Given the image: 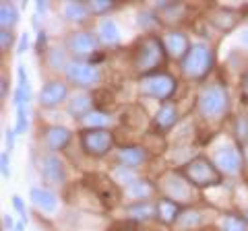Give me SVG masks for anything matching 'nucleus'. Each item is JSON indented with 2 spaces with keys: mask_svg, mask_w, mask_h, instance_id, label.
I'll return each instance as SVG.
<instances>
[{
  "mask_svg": "<svg viewBox=\"0 0 248 231\" xmlns=\"http://www.w3.org/2000/svg\"><path fill=\"white\" fill-rule=\"evenodd\" d=\"M11 202H13V209H15V213H17L19 217H21V223H27V219H29V213H27L25 200H23L19 194H13Z\"/></svg>",
  "mask_w": 248,
  "mask_h": 231,
  "instance_id": "obj_37",
  "label": "nucleus"
},
{
  "mask_svg": "<svg viewBox=\"0 0 248 231\" xmlns=\"http://www.w3.org/2000/svg\"><path fill=\"white\" fill-rule=\"evenodd\" d=\"M15 138H17V132H15V128H6L4 130V151H9V153H13V149H15Z\"/></svg>",
  "mask_w": 248,
  "mask_h": 231,
  "instance_id": "obj_40",
  "label": "nucleus"
},
{
  "mask_svg": "<svg viewBox=\"0 0 248 231\" xmlns=\"http://www.w3.org/2000/svg\"><path fill=\"white\" fill-rule=\"evenodd\" d=\"M40 175L50 186H62L66 182V167L56 153H46L40 159Z\"/></svg>",
  "mask_w": 248,
  "mask_h": 231,
  "instance_id": "obj_11",
  "label": "nucleus"
},
{
  "mask_svg": "<svg viewBox=\"0 0 248 231\" xmlns=\"http://www.w3.org/2000/svg\"><path fill=\"white\" fill-rule=\"evenodd\" d=\"M87 186L95 192L97 200H102L106 204H114L116 200L120 198V190L116 186V182L108 175H99V173H93L89 175V184Z\"/></svg>",
  "mask_w": 248,
  "mask_h": 231,
  "instance_id": "obj_14",
  "label": "nucleus"
},
{
  "mask_svg": "<svg viewBox=\"0 0 248 231\" xmlns=\"http://www.w3.org/2000/svg\"><path fill=\"white\" fill-rule=\"evenodd\" d=\"M102 48L99 37L95 31H87V29H79V31H71L64 40V50L68 52L71 60H85L91 62V58L95 56Z\"/></svg>",
  "mask_w": 248,
  "mask_h": 231,
  "instance_id": "obj_5",
  "label": "nucleus"
},
{
  "mask_svg": "<svg viewBox=\"0 0 248 231\" xmlns=\"http://www.w3.org/2000/svg\"><path fill=\"white\" fill-rule=\"evenodd\" d=\"M46 42H48V37H46V31H44V29H40V31H37V42H35L37 54H48V52H46Z\"/></svg>",
  "mask_w": 248,
  "mask_h": 231,
  "instance_id": "obj_42",
  "label": "nucleus"
},
{
  "mask_svg": "<svg viewBox=\"0 0 248 231\" xmlns=\"http://www.w3.org/2000/svg\"><path fill=\"white\" fill-rule=\"evenodd\" d=\"M95 33H97L99 43H102L104 48H116V45H120V42H122L120 29H118V25H116V21L110 19V17H106V19H102L97 23Z\"/></svg>",
  "mask_w": 248,
  "mask_h": 231,
  "instance_id": "obj_21",
  "label": "nucleus"
},
{
  "mask_svg": "<svg viewBox=\"0 0 248 231\" xmlns=\"http://www.w3.org/2000/svg\"><path fill=\"white\" fill-rule=\"evenodd\" d=\"M68 99H71L68 97V83L60 79H50L42 85L40 93H37V105L42 110H56Z\"/></svg>",
  "mask_w": 248,
  "mask_h": 231,
  "instance_id": "obj_10",
  "label": "nucleus"
},
{
  "mask_svg": "<svg viewBox=\"0 0 248 231\" xmlns=\"http://www.w3.org/2000/svg\"><path fill=\"white\" fill-rule=\"evenodd\" d=\"M182 213H184L182 204L176 202V200L166 198V196L157 200V219L164 223V225H176Z\"/></svg>",
  "mask_w": 248,
  "mask_h": 231,
  "instance_id": "obj_24",
  "label": "nucleus"
},
{
  "mask_svg": "<svg viewBox=\"0 0 248 231\" xmlns=\"http://www.w3.org/2000/svg\"><path fill=\"white\" fill-rule=\"evenodd\" d=\"M242 217L248 221V206H244V211H242Z\"/></svg>",
  "mask_w": 248,
  "mask_h": 231,
  "instance_id": "obj_49",
  "label": "nucleus"
},
{
  "mask_svg": "<svg viewBox=\"0 0 248 231\" xmlns=\"http://www.w3.org/2000/svg\"><path fill=\"white\" fill-rule=\"evenodd\" d=\"M73 141V132L66 126L60 124H50L42 128V143L44 147L48 149V153H58L64 151Z\"/></svg>",
  "mask_w": 248,
  "mask_h": 231,
  "instance_id": "obj_12",
  "label": "nucleus"
},
{
  "mask_svg": "<svg viewBox=\"0 0 248 231\" xmlns=\"http://www.w3.org/2000/svg\"><path fill=\"white\" fill-rule=\"evenodd\" d=\"M213 163L221 172L223 178H236L242 172L244 163V153L236 143H223L213 153Z\"/></svg>",
  "mask_w": 248,
  "mask_h": 231,
  "instance_id": "obj_9",
  "label": "nucleus"
},
{
  "mask_svg": "<svg viewBox=\"0 0 248 231\" xmlns=\"http://www.w3.org/2000/svg\"><path fill=\"white\" fill-rule=\"evenodd\" d=\"M9 79H6V74L0 76V99L2 101H6V97H9Z\"/></svg>",
  "mask_w": 248,
  "mask_h": 231,
  "instance_id": "obj_43",
  "label": "nucleus"
},
{
  "mask_svg": "<svg viewBox=\"0 0 248 231\" xmlns=\"http://www.w3.org/2000/svg\"><path fill=\"white\" fill-rule=\"evenodd\" d=\"M168 58L170 56L166 52L164 40H161L159 35L145 33L141 37H137L133 45H130V68H133L141 79L164 72L161 68L166 66Z\"/></svg>",
  "mask_w": 248,
  "mask_h": 231,
  "instance_id": "obj_1",
  "label": "nucleus"
},
{
  "mask_svg": "<svg viewBox=\"0 0 248 231\" xmlns=\"http://www.w3.org/2000/svg\"><path fill=\"white\" fill-rule=\"evenodd\" d=\"M29 45H31V35L25 31V33H21L19 37V43H17V54L21 56V54H25L29 50Z\"/></svg>",
  "mask_w": 248,
  "mask_h": 231,
  "instance_id": "obj_41",
  "label": "nucleus"
},
{
  "mask_svg": "<svg viewBox=\"0 0 248 231\" xmlns=\"http://www.w3.org/2000/svg\"><path fill=\"white\" fill-rule=\"evenodd\" d=\"M201 223H203V215H201L199 211H195V209H190V211H184L180 215L176 227H180V229H197V227H201Z\"/></svg>",
  "mask_w": 248,
  "mask_h": 231,
  "instance_id": "obj_31",
  "label": "nucleus"
},
{
  "mask_svg": "<svg viewBox=\"0 0 248 231\" xmlns=\"http://www.w3.org/2000/svg\"><path fill=\"white\" fill-rule=\"evenodd\" d=\"M176 89H178V81L170 72H157V74L145 76V79H141V85H139V93L143 97L155 99L159 103L172 101Z\"/></svg>",
  "mask_w": 248,
  "mask_h": 231,
  "instance_id": "obj_6",
  "label": "nucleus"
},
{
  "mask_svg": "<svg viewBox=\"0 0 248 231\" xmlns=\"http://www.w3.org/2000/svg\"><path fill=\"white\" fill-rule=\"evenodd\" d=\"M164 45H166V52H168V56L170 58H174V60H180L186 56V52L190 50V40L186 37V33H182V31H176V29H172V31H168L164 37Z\"/></svg>",
  "mask_w": 248,
  "mask_h": 231,
  "instance_id": "obj_19",
  "label": "nucleus"
},
{
  "mask_svg": "<svg viewBox=\"0 0 248 231\" xmlns=\"http://www.w3.org/2000/svg\"><path fill=\"white\" fill-rule=\"evenodd\" d=\"M0 169H2V178L9 180L11 178V153L9 151H2V155H0Z\"/></svg>",
  "mask_w": 248,
  "mask_h": 231,
  "instance_id": "obj_39",
  "label": "nucleus"
},
{
  "mask_svg": "<svg viewBox=\"0 0 248 231\" xmlns=\"http://www.w3.org/2000/svg\"><path fill=\"white\" fill-rule=\"evenodd\" d=\"M242 153H244V163L248 165V144H246V147L242 149Z\"/></svg>",
  "mask_w": 248,
  "mask_h": 231,
  "instance_id": "obj_47",
  "label": "nucleus"
},
{
  "mask_svg": "<svg viewBox=\"0 0 248 231\" xmlns=\"http://www.w3.org/2000/svg\"><path fill=\"white\" fill-rule=\"evenodd\" d=\"M29 198H31V202H33L35 209L46 213V215H54L58 209V196H56V192L50 190V188L33 186L29 192Z\"/></svg>",
  "mask_w": 248,
  "mask_h": 231,
  "instance_id": "obj_20",
  "label": "nucleus"
},
{
  "mask_svg": "<svg viewBox=\"0 0 248 231\" xmlns=\"http://www.w3.org/2000/svg\"><path fill=\"white\" fill-rule=\"evenodd\" d=\"M217 225H219V231H248V221L242 217V213L221 215Z\"/></svg>",
  "mask_w": 248,
  "mask_h": 231,
  "instance_id": "obj_27",
  "label": "nucleus"
},
{
  "mask_svg": "<svg viewBox=\"0 0 248 231\" xmlns=\"http://www.w3.org/2000/svg\"><path fill=\"white\" fill-rule=\"evenodd\" d=\"M62 17H64L68 23H87L93 14L89 9V2L85 0H66L62 4Z\"/></svg>",
  "mask_w": 248,
  "mask_h": 231,
  "instance_id": "obj_22",
  "label": "nucleus"
},
{
  "mask_svg": "<svg viewBox=\"0 0 248 231\" xmlns=\"http://www.w3.org/2000/svg\"><path fill=\"white\" fill-rule=\"evenodd\" d=\"M89 9L93 17H108V13H112L114 9H118L116 0H89Z\"/></svg>",
  "mask_w": 248,
  "mask_h": 231,
  "instance_id": "obj_32",
  "label": "nucleus"
},
{
  "mask_svg": "<svg viewBox=\"0 0 248 231\" xmlns=\"http://www.w3.org/2000/svg\"><path fill=\"white\" fill-rule=\"evenodd\" d=\"M180 120V110L174 101H168V103H161L159 110L153 114L151 118V128L155 130L157 134H166L170 132Z\"/></svg>",
  "mask_w": 248,
  "mask_h": 231,
  "instance_id": "obj_13",
  "label": "nucleus"
},
{
  "mask_svg": "<svg viewBox=\"0 0 248 231\" xmlns=\"http://www.w3.org/2000/svg\"><path fill=\"white\" fill-rule=\"evenodd\" d=\"M79 144L85 155L102 159L114 149V132L110 128H83L79 132Z\"/></svg>",
  "mask_w": 248,
  "mask_h": 231,
  "instance_id": "obj_7",
  "label": "nucleus"
},
{
  "mask_svg": "<svg viewBox=\"0 0 248 231\" xmlns=\"http://www.w3.org/2000/svg\"><path fill=\"white\" fill-rule=\"evenodd\" d=\"M124 194H126L133 202L137 200H151V194H153V186L147 180H141L139 178L137 182H133L130 186L124 188Z\"/></svg>",
  "mask_w": 248,
  "mask_h": 231,
  "instance_id": "obj_26",
  "label": "nucleus"
},
{
  "mask_svg": "<svg viewBox=\"0 0 248 231\" xmlns=\"http://www.w3.org/2000/svg\"><path fill=\"white\" fill-rule=\"evenodd\" d=\"M29 101H31V85H29V76H27V71L25 66L19 64L17 66V89H15V95H13V105L15 110L17 107H29Z\"/></svg>",
  "mask_w": 248,
  "mask_h": 231,
  "instance_id": "obj_23",
  "label": "nucleus"
},
{
  "mask_svg": "<svg viewBox=\"0 0 248 231\" xmlns=\"http://www.w3.org/2000/svg\"><path fill=\"white\" fill-rule=\"evenodd\" d=\"M164 186L161 190L166 192V198H172L176 202H184V200H190L192 198V186L186 182L180 173H170L164 178Z\"/></svg>",
  "mask_w": 248,
  "mask_h": 231,
  "instance_id": "obj_15",
  "label": "nucleus"
},
{
  "mask_svg": "<svg viewBox=\"0 0 248 231\" xmlns=\"http://www.w3.org/2000/svg\"><path fill=\"white\" fill-rule=\"evenodd\" d=\"M230 107H232V99L226 85L207 83L201 87L197 95V112L201 118L211 120V122L223 120L230 114Z\"/></svg>",
  "mask_w": 248,
  "mask_h": 231,
  "instance_id": "obj_2",
  "label": "nucleus"
},
{
  "mask_svg": "<svg viewBox=\"0 0 248 231\" xmlns=\"http://www.w3.org/2000/svg\"><path fill=\"white\" fill-rule=\"evenodd\" d=\"M13 43H15V35H13V31L0 29V50H2V52H9Z\"/></svg>",
  "mask_w": 248,
  "mask_h": 231,
  "instance_id": "obj_38",
  "label": "nucleus"
},
{
  "mask_svg": "<svg viewBox=\"0 0 248 231\" xmlns=\"http://www.w3.org/2000/svg\"><path fill=\"white\" fill-rule=\"evenodd\" d=\"M240 43H242L244 48H248V29H244V31L240 33Z\"/></svg>",
  "mask_w": 248,
  "mask_h": 231,
  "instance_id": "obj_46",
  "label": "nucleus"
},
{
  "mask_svg": "<svg viewBox=\"0 0 248 231\" xmlns=\"http://www.w3.org/2000/svg\"><path fill=\"white\" fill-rule=\"evenodd\" d=\"M108 124H110V114L99 112V110H93L87 118L83 120L85 128H108Z\"/></svg>",
  "mask_w": 248,
  "mask_h": 231,
  "instance_id": "obj_33",
  "label": "nucleus"
},
{
  "mask_svg": "<svg viewBox=\"0 0 248 231\" xmlns=\"http://www.w3.org/2000/svg\"><path fill=\"white\" fill-rule=\"evenodd\" d=\"M215 66V52L205 42H192L190 50L180 60V72L188 81L203 83Z\"/></svg>",
  "mask_w": 248,
  "mask_h": 231,
  "instance_id": "obj_3",
  "label": "nucleus"
},
{
  "mask_svg": "<svg viewBox=\"0 0 248 231\" xmlns=\"http://www.w3.org/2000/svg\"><path fill=\"white\" fill-rule=\"evenodd\" d=\"M19 23V9L13 2H0V29L13 31Z\"/></svg>",
  "mask_w": 248,
  "mask_h": 231,
  "instance_id": "obj_28",
  "label": "nucleus"
},
{
  "mask_svg": "<svg viewBox=\"0 0 248 231\" xmlns=\"http://www.w3.org/2000/svg\"><path fill=\"white\" fill-rule=\"evenodd\" d=\"M209 23L213 27H217L219 31H232L238 23H240V14L234 13L232 9H215L211 14H209Z\"/></svg>",
  "mask_w": 248,
  "mask_h": 231,
  "instance_id": "obj_25",
  "label": "nucleus"
},
{
  "mask_svg": "<svg viewBox=\"0 0 248 231\" xmlns=\"http://www.w3.org/2000/svg\"><path fill=\"white\" fill-rule=\"evenodd\" d=\"M236 138L240 143V149H244L248 144V118L246 116H240L236 120Z\"/></svg>",
  "mask_w": 248,
  "mask_h": 231,
  "instance_id": "obj_36",
  "label": "nucleus"
},
{
  "mask_svg": "<svg viewBox=\"0 0 248 231\" xmlns=\"http://www.w3.org/2000/svg\"><path fill=\"white\" fill-rule=\"evenodd\" d=\"M124 215H126V219L135 223L157 219V202L155 200H137V202H130L124 206Z\"/></svg>",
  "mask_w": 248,
  "mask_h": 231,
  "instance_id": "obj_18",
  "label": "nucleus"
},
{
  "mask_svg": "<svg viewBox=\"0 0 248 231\" xmlns=\"http://www.w3.org/2000/svg\"><path fill=\"white\" fill-rule=\"evenodd\" d=\"M64 81L79 89H95L102 83V71L97 64L85 60H71L64 68Z\"/></svg>",
  "mask_w": 248,
  "mask_h": 231,
  "instance_id": "obj_8",
  "label": "nucleus"
},
{
  "mask_svg": "<svg viewBox=\"0 0 248 231\" xmlns=\"http://www.w3.org/2000/svg\"><path fill=\"white\" fill-rule=\"evenodd\" d=\"M112 180L116 184H120V186L126 188L133 182L139 180V175H137V169H130V167H124V165H116L114 172H112Z\"/></svg>",
  "mask_w": 248,
  "mask_h": 231,
  "instance_id": "obj_30",
  "label": "nucleus"
},
{
  "mask_svg": "<svg viewBox=\"0 0 248 231\" xmlns=\"http://www.w3.org/2000/svg\"><path fill=\"white\" fill-rule=\"evenodd\" d=\"M13 128H15V132H17V136L27 132V128H29V112H27L25 105L17 107V118H15V126Z\"/></svg>",
  "mask_w": 248,
  "mask_h": 231,
  "instance_id": "obj_34",
  "label": "nucleus"
},
{
  "mask_svg": "<svg viewBox=\"0 0 248 231\" xmlns=\"http://www.w3.org/2000/svg\"><path fill=\"white\" fill-rule=\"evenodd\" d=\"M2 227H4V231H15V229H17L13 215H9V213H4V215H2Z\"/></svg>",
  "mask_w": 248,
  "mask_h": 231,
  "instance_id": "obj_44",
  "label": "nucleus"
},
{
  "mask_svg": "<svg viewBox=\"0 0 248 231\" xmlns=\"http://www.w3.org/2000/svg\"><path fill=\"white\" fill-rule=\"evenodd\" d=\"M46 60H48V66L54 68V71H62L64 72V68L68 66L71 62V58H68V52L64 48H54L46 54Z\"/></svg>",
  "mask_w": 248,
  "mask_h": 231,
  "instance_id": "obj_29",
  "label": "nucleus"
},
{
  "mask_svg": "<svg viewBox=\"0 0 248 231\" xmlns=\"http://www.w3.org/2000/svg\"><path fill=\"white\" fill-rule=\"evenodd\" d=\"M46 13H48V2H46V0H37V2H35V17H37V14H42V17H44Z\"/></svg>",
  "mask_w": 248,
  "mask_h": 231,
  "instance_id": "obj_45",
  "label": "nucleus"
},
{
  "mask_svg": "<svg viewBox=\"0 0 248 231\" xmlns=\"http://www.w3.org/2000/svg\"><path fill=\"white\" fill-rule=\"evenodd\" d=\"M147 161H149V151L141 147V144H124L122 149L116 151V163L124 167L137 169L145 165Z\"/></svg>",
  "mask_w": 248,
  "mask_h": 231,
  "instance_id": "obj_16",
  "label": "nucleus"
},
{
  "mask_svg": "<svg viewBox=\"0 0 248 231\" xmlns=\"http://www.w3.org/2000/svg\"><path fill=\"white\" fill-rule=\"evenodd\" d=\"M178 173H180L182 178L197 190L215 188V186H219V184L223 182V175H221L219 169L215 167L213 159H209L205 155H197V157L188 159L180 167V172Z\"/></svg>",
  "mask_w": 248,
  "mask_h": 231,
  "instance_id": "obj_4",
  "label": "nucleus"
},
{
  "mask_svg": "<svg viewBox=\"0 0 248 231\" xmlns=\"http://www.w3.org/2000/svg\"><path fill=\"white\" fill-rule=\"evenodd\" d=\"M93 110H95V103H93V95L87 93V91H79V93H75V95L66 101V112H68V116H71L73 120L83 122Z\"/></svg>",
  "mask_w": 248,
  "mask_h": 231,
  "instance_id": "obj_17",
  "label": "nucleus"
},
{
  "mask_svg": "<svg viewBox=\"0 0 248 231\" xmlns=\"http://www.w3.org/2000/svg\"><path fill=\"white\" fill-rule=\"evenodd\" d=\"M159 14L155 11H143L141 14H139V27H143L147 33L151 31V27H157L159 25Z\"/></svg>",
  "mask_w": 248,
  "mask_h": 231,
  "instance_id": "obj_35",
  "label": "nucleus"
},
{
  "mask_svg": "<svg viewBox=\"0 0 248 231\" xmlns=\"http://www.w3.org/2000/svg\"><path fill=\"white\" fill-rule=\"evenodd\" d=\"M244 93H246V97H248V74H246V79H244Z\"/></svg>",
  "mask_w": 248,
  "mask_h": 231,
  "instance_id": "obj_48",
  "label": "nucleus"
}]
</instances>
